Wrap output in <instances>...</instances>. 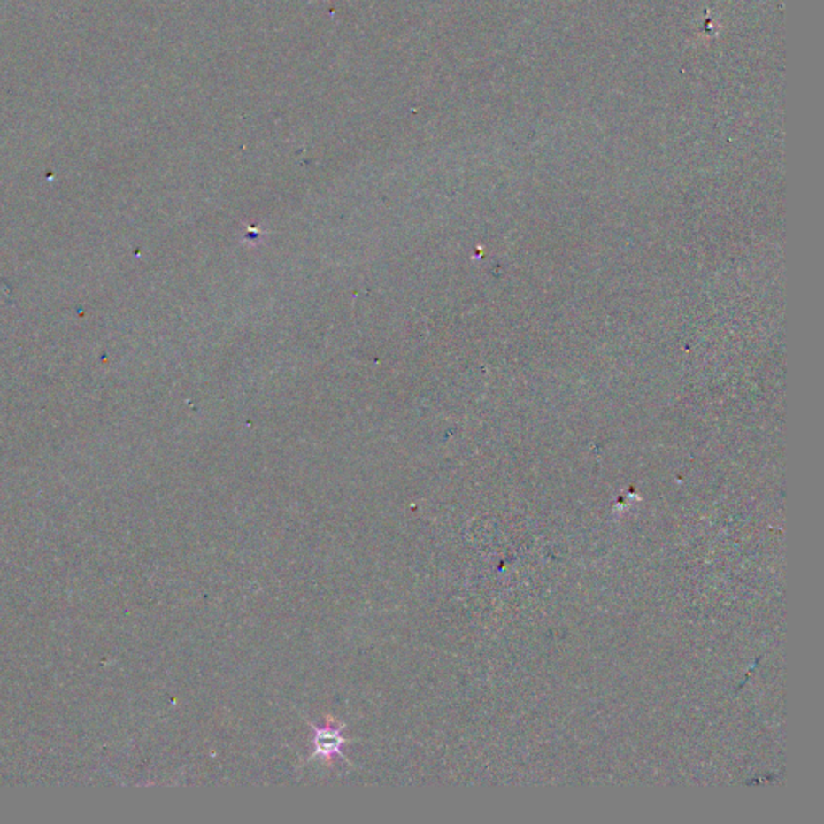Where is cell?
Masks as SVG:
<instances>
[{
	"label": "cell",
	"instance_id": "obj_1",
	"mask_svg": "<svg viewBox=\"0 0 824 824\" xmlns=\"http://www.w3.org/2000/svg\"><path fill=\"white\" fill-rule=\"evenodd\" d=\"M345 744V739L342 735V729L338 727L316 728L314 731V749L318 755L322 757H334L342 753V747Z\"/></svg>",
	"mask_w": 824,
	"mask_h": 824
}]
</instances>
